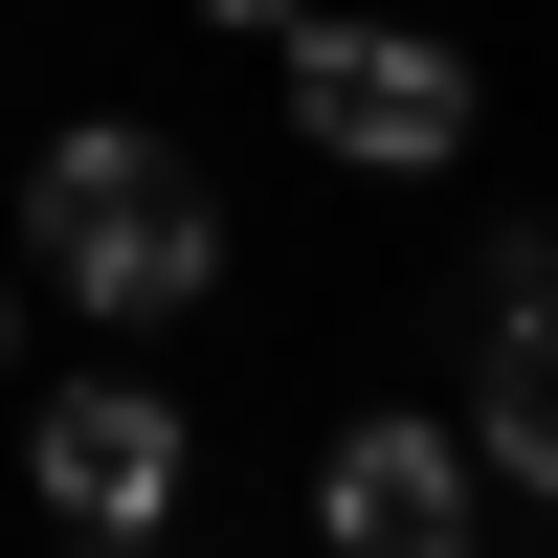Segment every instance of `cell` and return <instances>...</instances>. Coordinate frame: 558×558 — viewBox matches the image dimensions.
<instances>
[{"mask_svg": "<svg viewBox=\"0 0 558 558\" xmlns=\"http://www.w3.org/2000/svg\"><path fill=\"white\" fill-rule=\"evenodd\" d=\"M291 45V134L336 179H447L470 157V45H425V23H268Z\"/></svg>", "mask_w": 558, "mask_h": 558, "instance_id": "cell-2", "label": "cell"}, {"mask_svg": "<svg viewBox=\"0 0 558 558\" xmlns=\"http://www.w3.org/2000/svg\"><path fill=\"white\" fill-rule=\"evenodd\" d=\"M23 246H45V291H68V313L157 336V313L223 291V179L179 157L157 112H68V134L23 157Z\"/></svg>", "mask_w": 558, "mask_h": 558, "instance_id": "cell-1", "label": "cell"}, {"mask_svg": "<svg viewBox=\"0 0 558 558\" xmlns=\"http://www.w3.org/2000/svg\"><path fill=\"white\" fill-rule=\"evenodd\" d=\"M202 23H246V45H268V23H313V0H202Z\"/></svg>", "mask_w": 558, "mask_h": 558, "instance_id": "cell-5", "label": "cell"}, {"mask_svg": "<svg viewBox=\"0 0 558 558\" xmlns=\"http://www.w3.org/2000/svg\"><path fill=\"white\" fill-rule=\"evenodd\" d=\"M0 357H23V291H0Z\"/></svg>", "mask_w": 558, "mask_h": 558, "instance_id": "cell-6", "label": "cell"}, {"mask_svg": "<svg viewBox=\"0 0 558 558\" xmlns=\"http://www.w3.org/2000/svg\"><path fill=\"white\" fill-rule=\"evenodd\" d=\"M313 514H336L357 558H470V536H492V470L425 425V402H357L336 470H313Z\"/></svg>", "mask_w": 558, "mask_h": 558, "instance_id": "cell-4", "label": "cell"}, {"mask_svg": "<svg viewBox=\"0 0 558 558\" xmlns=\"http://www.w3.org/2000/svg\"><path fill=\"white\" fill-rule=\"evenodd\" d=\"M23 492H45L68 536H179L202 447H179V402H157V380H68V402H23Z\"/></svg>", "mask_w": 558, "mask_h": 558, "instance_id": "cell-3", "label": "cell"}]
</instances>
